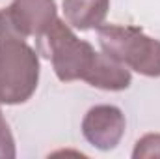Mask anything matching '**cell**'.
I'll use <instances>...</instances> for the list:
<instances>
[{"instance_id": "5", "label": "cell", "mask_w": 160, "mask_h": 159, "mask_svg": "<svg viewBox=\"0 0 160 159\" xmlns=\"http://www.w3.org/2000/svg\"><path fill=\"white\" fill-rule=\"evenodd\" d=\"M13 28L24 36H43L56 21L54 0H13L6 9Z\"/></svg>"}, {"instance_id": "7", "label": "cell", "mask_w": 160, "mask_h": 159, "mask_svg": "<svg viewBox=\"0 0 160 159\" xmlns=\"http://www.w3.org/2000/svg\"><path fill=\"white\" fill-rule=\"evenodd\" d=\"M130 71L119 64L118 60H114L112 56H108L106 52L99 54V60L95 64V69L91 71L89 79L86 80L88 84L95 86V88H102V90H125L130 84Z\"/></svg>"}, {"instance_id": "3", "label": "cell", "mask_w": 160, "mask_h": 159, "mask_svg": "<svg viewBox=\"0 0 160 159\" xmlns=\"http://www.w3.org/2000/svg\"><path fill=\"white\" fill-rule=\"evenodd\" d=\"M102 51L145 77H160V41L149 38L136 26L106 25L99 28Z\"/></svg>"}, {"instance_id": "2", "label": "cell", "mask_w": 160, "mask_h": 159, "mask_svg": "<svg viewBox=\"0 0 160 159\" xmlns=\"http://www.w3.org/2000/svg\"><path fill=\"white\" fill-rule=\"evenodd\" d=\"M39 80V60L22 38L0 43V105H19L32 97Z\"/></svg>"}, {"instance_id": "1", "label": "cell", "mask_w": 160, "mask_h": 159, "mask_svg": "<svg viewBox=\"0 0 160 159\" xmlns=\"http://www.w3.org/2000/svg\"><path fill=\"white\" fill-rule=\"evenodd\" d=\"M39 49L47 58H50L58 79L63 82L88 80L101 54L88 41L78 40L73 30L58 19L39 36Z\"/></svg>"}, {"instance_id": "6", "label": "cell", "mask_w": 160, "mask_h": 159, "mask_svg": "<svg viewBox=\"0 0 160 159\" xmlns=\"http://www.w3.org/2000/svg\"><path fill=\"white\" fill-rule=\"evenodd\" d=\"M110 0H63V13L71 26L78 30L99 28L106 19Z\"/></svg>"}, {"instance_id": "9", "label": "cell", "mask_w": 160, "mask_h": 159, "mask_svg": "<svg viewBox=\"0 0 160 159\" xmlns=\"http://www.w3.org/2000/svg\"><path fill=\"white\" fill-rule=\"evenodd\" d=\"M15 157V142L13 135L9 131L8 122L0 112V159H13Z\"/></svg>"}, {"instance_id": "4", "label": "cell", "mask_w": 160, "mask_h": 159, "mask_svg": "<svg viewBox=\"0 0 160 159\" xmlns=\"http://www.w3.org/2000/svg\"><path fill=\"white\" fill-rule=\"evenodd\" d=\"M82 133L91 146L112 150L125 135V116L114 105H97L84 116Z\"/></svg>"}, {"instance_id": "10", "label": "cell", "mask_w": 160, "mask_h": 159, "mask_svg": "<svg viewBox=\"0 0 160 159\" xmlns=\"http://www.w3.org/2000/svg\"><path fill=\"white\" fill-rule=\"evenodd\" d=\"M9 38H22V36H21V34L13 28V25L9 23L8 13L0 9V43L6 41V40H9Z\"/></svg>"}, {"instance_id": "8", "label": "cell", "mask_w": 160, "mask_h": 159, "mask_svg": "<svg viewBox=\"0 0 160 159\" xmlns=\"http://www.w3.org/2000/svg\"><path fill=\"white\" fill-rule=\"evenodd\" d=\"M134 159H153L160 157V135H145L136 142V148L132 152Z\"/></svg>"}]
</instances>
